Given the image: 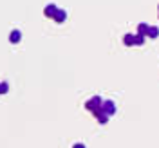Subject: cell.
Segmentation results:
<instances>
[{
  "instance_id": "cell-3",
  "label": "cell",
  "mask_w": 159,
  "mask_h": 148,
  "mask_svg": "<svg viewBox=\"0 0 159 148\" xmlns=\"http://www.w3.org/2000/svg\"><path fill=\"white\" fill-rule=\"evenodd\" d=\"M58 9H60V7H56L54 4H49V6L45 7V11H43V13H45V16H49V18H54V15H56V11H58Z\"/></svg>"
},
{
  "instance_id": "cell-6",
  "label": "cell",
  "mask_w": 159,
  "mask_h": 148,
  "mask_svg": "<svg viewBox=\"0 0 159 148\" xmlns=\"http://www.w3.org/2000/svg\"><path fill=\"white\" fill-rule=\"evenodd\" d=\"M147 33H148V25L147 24H141L138 27V34L139 36H147Z\"/></svg>"
},
{
  "instance_id": "cell-9",
  "label": "cell",
  "mask_w": 159,
  "mask_h": 148,
  "mask_svg": "<svg viewBox=\"0 0 159 148\" xmlns=\"http://www.w3.org/2000/svg\"><path fill=\"white\" fill-rule=\"evenodd\" d=\"M7 89H9V85H7L6 81H2V83H0V94H6Z\"/></svg>"
},
{
  "instance_id": "cell-2",
  "label": "cell",
  "mask_w": 159,
  "mask_h": 148,
  "mask_svg": "<svg viewBox=\"0 0 159 148\" xmlns=\"http://www.w3.org/2000/svg\"><path fill=\"white\" fill-rule=\"evenodd\" d=\"M101 112L107 114V116H112V114L116 112V105H114L112 101H103V103H101Z\"/></svg>"
},
{
  "instance_id": "cell-4",
  "label": "cell",
  "mask_w": 159,
  "mask_h": 148,
  "mask_svg": "<svg viewBox=\"0 0 159 148\" xmlns=\"http://www.w3.org/2000/svg\"><path fill=\"white\" fill-rule=\"evenodd\" d=\"M20 40H22V33H20L18 29L11 31V34H9V42L11 43H18Z\"/></svg>"
},
{
  "instance_id": "cell-5",
  "label": "cell",
  "mask_w": 159,
  "mask_h": 148,
  "mask_svg": "<svg viewBox=\"0 0 159 148\" xmlns=\"http://www.w3.org/2000/svg\"><path fill=\"white\" fill-rule=\"evenodd\" d=\"M65 18H67V13H65L63 9H58V11H56V15H54V22L61 24V22H63Z\"/></svg>"
},
{
  "instance_id": "cell-1",
  "label": "cell",
  "mask_w": 159,
  "mask_h": 148,
  "mask_svg": "<svg viewBox=\"0 0 159 148\" xmlns=\"http://www.w3.org/2000/svg\"><path fill=\"white\" fill-rule=\"evenodd\" d=\"M101 103H103V101H101V98H99V96H92V98L85 103V109L90 110V112H96V110L101 109Z\"/></svg>"
},
{
  "instance_id": "cell-10",
  "label": "cell",
  "mask_w": 159,
  "mask_h": 148,
  "mask_svg": "<svg viewBox=\"0 0 159 148\" xmlns=\"http://www.w3.org/2000/svg\"><path fill=\"white\" fill-rule=\"evenodd\" d=\"M72 148H85V145H81V143H76V145H74Z\"/></svg>"
},
{
  "instance_id": "cell-8",
  "label": "cell",
  "mask_w": 159,
  "mask_h": 148,
  "mask_svg": "<svg viewBox=\"0 0 159 148\" xmlns=\"http://www.w3.org/2000/svg\"><path fill=\"white\" fill-rule=\"evenodd\" d=\"M157 34H159V29H157V27H148L147 36H150V38H157Z\"/></svg>"
},
{
  "instance_id": "cell-7",
  "label": "cell",
  "mask_w": 159,
  "mask_h": 148,
  "mask_svg": "<svg viewBox=\"0 0 159 148\" xmlns=\"http://www.w3.org/2000/svg\"><path fill=\"white\" fill-rule=\"evenodd\" d=\"M123 42H125L127 45H136V36H134V34H127V36L123 38Z\"/></svg>"
}]
</instances>
